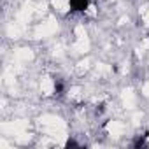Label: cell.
<instances>
[{
	"label": "cell",
	"instance_id": "obj_1",
	"mask_svg": "<svg viewBox=\"0 0 149 149\" xmlns=\"http://www.w3.org/2000/svg\"><path fill=\"white\" fill-rule=\"evenodd\" d=\"M67 2V9L74 14H84L91 9L93 0H65Z\"/></svg>",
	"mask_w": 149,
	"mask_h": 149
}]
</instances>
